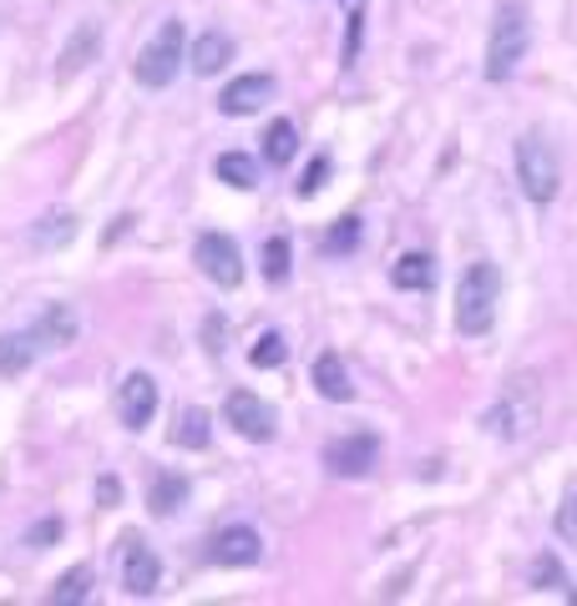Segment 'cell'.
Wrapping results in <instances>:
<instances>
[{
	"mask_svg": "<svg viewBox=\"0 0 577 606\" xmlns=\"http://www.w3.org/2000/svg\"><path fill=\"white\" fill-rule=\"evenodd\" d=\"M319 248H325L329 258H339V253H355V248H360V217H339V223L325 233V243H319Z\"/></svg>",
	"mask_w": 577,
	"mask_h": 606,
	"instance_id": "cell-23",
	"label": "cell"
},
{
	"mask_svg": "<svg viewBox=\"0 0 577 606\" xmlns=\"http://www.w3.org/2000/svg\"><path fill=\"white\" fill-rule=\"evenodd\" d=\"M36 359V339L31 333H0V374H25Z\"/></svg>",
	"mask_w": 577,
	"mask_h": 606,
	"instance_id": "cell-18",
	"label": "cell"
},
{
	"mask_svg": "<svg viewBox=\"0 0 577 606\" xmlns=\"http://www.w3.org/2000/svg\"><path fill=\"white\" fill-rule=\"evenodd\" d=\"M188 61H192V72H198V76H218L233 61V41L223 36V31H203V36L192 41Z\"/></svg>",
	"mask_w": 577,
	"mask_h": 606,
	"instance_id": "cell-14",
	"label": "cell"
},
{
	"mask_svg": "<svg viewBox=\"0 0 577 606\" xmlns=\"http://www.w3.org/2000/svg\"><path fill=\"white\" fill-rule=\"evenodd\" d=\"M274 96V76H239V82L223 86V96H218V107H223V117H249V111H259Z\"/></svg>",
	"mask_w": 577,
	"mask_h": 606,
	"instance_id": "cell-11",
	"label": "cell"
},
{
	"mask_svg": "<svg viewBox=\"0 0 577 606\" xmlns=\"http://www.w3.org/2000/svg\"><path fill=\"white\" fill-rule=\"evenodd\" d=\"M532 41V25L522 6H502L492 21V41H486V82H506V76L522 66Z\"/></svg>",
	"mask_w": 577,
	"mask_h": 606,
	"instance_id": "cell-2",
	"label": "cell"
},
{
	"mask_svg": "<svg viewBox=\"0 0 577 606\" xmlns=\"http://www.w3.org/2000/svg\"><path fill=\"white\" fill-rule=\"evenodd\" d=\"M218 178L229 182V188L249 192V188H259V162L249 152H223L218 157Z\"/></svg>",
	"mask_w": 577,
	"mask_h": 606,
	"instance_id": "cell-20",
	"label": "cell"
},
{
	"mask_svg": "<svg viewBox=\"0 0 577 606\" xmlns=\"http://www.w3.org/2000/svg\"><path fill=\"white\" fill-rule=\"evenodd\" d=\"M157 415V380L153 374H127V380L117 384V419L127 429H147V419Z\"/></svg>",
	"mask_w": 577,
	"mask_h": 606,
	"instance_id": "cell-7",
	"label": "cell"
},
{
	"mask_svg": "<svg viewBox=\"0 0 577 606\" xmlns=\"http://www.w3.org/2000/svg\"><path fill=\"white\" fill-rule=\"evenodd\" d=\"M557 535H563V541H573V546H577V486L567 490V500H563V506H557Z\"/></svg>",
	"mask_w": 577,
	"mask_h": 606,
	"instance_id": "cell-28",
	"label": "cell"
},
{
	"mask_svg": "<svg viewBox=\"0 0 577 606\" xmlns=\"http://www.w3.org/2000/svg\"><path fill=\"white\" fill-rule=\"evenodd\" d=\"M208 556H213L218 566H253V561L264 556V541H259L253 525H229V531L213 535V551H208Z\"/></svg>",
	"mask_w": 577,
	"mask_h": 606,
	"instance_id": "cell-10",
	"label": "cell"
},
{
	"mask_svg": "<svg viewBox=\"0 0 577 606\" xmlns=\"http://www.w3.org/2000/svg\"><path fill=\"white\" fill-rule=\"evenodd\" d=\"M192 263L213 278L218 288H239L243 284V258H239V243L223 238V233H203L192 243Z\"/></svg>",
	"mask_w": 577,
	"mask_h": 606,
	"instance_id": "cell-5",
	"label": "cell"
},
{
	"mask_svg": "<svg viewBox=\"0 0 577 606\" xmlns=\"http://www.w3.org/2000/svg\"><path fill=\"white\" fill-rule=\"evenodd\" d=\"M56 535H61V521H41L25 541H31V546H46V541H56Z\"/></svg>",
	"mask_w": 577,
	"mask_h": 606,
	"instance_id": "cell-31",
	"label": "cell"
},
{
	"mask_svg": "<svg viewBox=\"0 0 577 606\" xmlns=\"http://www.w3.org/2000/svg\"><path fill=\"white\" fill-rule=\"evenodd\" d=\"M208 440H213V429H208L203 410H182L178 429H172V445H182V450H208Z\"/></svg>",
	"mask_w": 577,
	"mask_h": 606,
	"instance_id": "cell-21",
	"label": "cell"
},
{
	"mask_svg": "<svg viewBox=\"0 0 577 606\" xmlns=\"http://www.w3.org/2000/svg\"><path fill=\"white\" fill-rule=\"evenodd\" d=\"M76 333H82V323H76V309H66V304H51V309L36 319L31 339H36V349H61V344H72Z\"/></svg>",
	"mask_w": 577,
	"mask_h": 606,
	"instance_id": "cell-12",
	"label": "cell"
},
{
	"mask_svg": "<svg viewBox=\"0 0 577 606\" xmlns=\"http://www.w3.org/2000/svg\"><path fill=\"white\" fill-rule=\"evenodd\" d=\"M375 460H380V440H375V435H345V440H329V445H325L329 476H339V480L370 476Z\"/></svg>",
	"mask_w": 577,
	"mask_h": 606,
	"instance_id": "cell-6",
	"label": "cell"
},
{
	"mask_svg": "<svg viewBox=\"0 0 577 606\" xmlns=\"http://www.w3.org/2000/svg\"><path fill=\"white\" fill-rule=\"evenodd\" d=\"M76 233V217L72 213H46L36 223V233H31V238L41 243V248H56V243H66Z\"/></svg>",
	"mask_w": 577,
	"mask_h": 606,
	"instance_id": "cell-24",
	"label": "cell"
},
{
	"mask_svg": "<svg viewBox=\"0 0 577 606\" xmlns=\"http://www.w3.org/2000/svg\"><path fill=\"white\" fill-rule=\"evenodd\" d=\"M182 500H188V480H182V476H168V470H162V476L153 480V496H147V506H153L157 515H172Z\"/></svg>",
	"mask_w": 577,
	"mask_h": 606,
	"instance_id": "cell-22",
	"label": "cell"
},
{
	"mask_svg": "<svg viewBox=\"0 0 577 606\" xmlns=\"http://www.w3.org/2000/svg\"><path fill=\"white\" fill-rule=\"evenodd\" d=\"M86 592H92V566H76L72 576H61L56 582V592H51V602L56 606H66V602H86Z\"/></svg>",
	"mask_w": 577,
	"mask_h": 606,
	"instance_id": "cell-26",
	"label": "cell"
},
{
	"mask_svg": "<svg viewBox=\"0 0 577 606\" xmlns=\"http://www.w3.org/2000/svg\"><path fill=\"white\" fill-rule=\"evenodd\" d=\"M542 582H557V586H563V571H557V561H547V556L537 561V586H542Z\"/></svg>",
	"mask_w": 577,
	"mask_h": 606,
	"instance_id": "cell-32",
	"label": "cell"
},
{
	"mask_svg": "<svg viewBox=\"0 0 577 606\" xmlns=\"http://www.w3.org/2000/svg\"><path fill=\"white\" fill-rule=\"evenodd\" d=\"M259 268H264L269 284H284L288 278V238H269L264 253H259Z\"/></svg>",
	"mask_w": 577,
	"mask_h": 606,
	"instance_id": "cell-25",
	"label": "cell"
},
{
	"mask_svg": "<svg viewBox=\"0 0 577 606\" xmlns=\"http://www.w3.org/2000/svg\"><path fill=\"white\" fill-rule=\"evenodd\" d=\"M223 415H229V425L239 429L243 440H274V410H269L259 394L233 390L229 404H223Z\"/></svg>",
	"mask_w": 577,
	"mask_h": 606,
	"instance_id": "cell-8",
	"label": "cell"
},
{
	"mask_svg": "<svg viewBox=\"0 0 577 606\" xmlns=\"http://www.w3.org/2000/svg\"><path fill=\"white\" fill-rule=\"evenodd\" d=\"M96 46H102V25H96V21H82V25H76V31H72V41L61 46V66H56V76H61V82L82 72L86 61L96 56Z\"/></svg>",
	"mask_w": 577,
	"mask_h": 606,
	"instance_id": "cell-13",
	"label": "cell"
},
{
	"mask_svg": "<svg viewBox=\"0 0 577 606\" xmlns=\"http://www.w3.org/2000/svg\"><path fill=\"white\" fill-rule=\"evenodd\" d=\"M182 61H188V41H182V21H162L157 25V36L143 46V56H137V82L153 86V92H162V86L178 82Z\"/></svg>",
	"mask_w": 577,
	"mask_h": 606,
	"instance_id": "cell-3",
	"label": "cell"
},
{
	"mask_svg": "<svg viewBox=\"0 0 577 606\" xmlns=\"http://www.w3.org/2000/svg\"><path fill=\"white\" fill-rule=\"evenodd\" d=\"M345 6H349V0H345Z\"/></svg>",
	"mask_w": 577,
	"mask_h": 606,
	"instance_id": "cell-34",
	"label": "cell"
},
{
	"mask_svg": "<svg viewBox=\"0 0 577 606\" xmlns=\"http://www.w3.org/2000/svg\"><path fill=\"white\" fill-rule=\"evenodd\" d=\"M253 364H259V369H279V364H284V359H288V344H284V339H279V333H259V344H253Z\"/></svg>",
	"mask_w": 577,
	"mask_h": 606,
	"instance_id": "cell-27",
	"label": "cell"
},
{
	"mask_svg": "<svg viewBox=\"0 0 577 606\" xmlns=\"http://www.w3.org/2000/svg\"><path fill=\"white\" fill-rule=\"evenodd\" d=\"M360 25H365V15L355 11V15H349V36H345V61L360 56Z\"/></svg>",
	"mask_w": 577,
	"mask_h": 606,
	"instance_id": "cell-30",
	"label": "cell"
},
{
	"mask_svg": "<svg viewBox=\"0 0 577 606\" xmlns=\"http://www.w3.org/2000/svg\"><path fill=\"white\" fill-rule=\"evenodd\" d=\"M325 178H329V157H314V167L300 178V198H314V192L325 188Z\"/></svg>",
	"mask_w": 577,
	"mask_h": 606,
	"instance_id": "cell-29",
	"label": "cell"
},
{
	"mask_svg": "<svg viewBox=\"0 0 577 606\" xmlns=\"http://www.w3.org/2000/svg\"><path fill=\"white\" fill-rule=\"evenodd\" d=\"M390 284L396 288H406V294H421V288H431L436 284V263H431V253H406V258L390 268Z\"/></svg>",
	"mask_w": 577,
	"mask_h": 606,
	"instance_id": "cell-16",
	"label": "cell"
},
{
	"mask_svg": "<svg viewBox=\"0 0 577 606\" xmlns=\"http://www.w3.org/2000/svg\"><path fill=\"white\" fill-rule=\"evenodd\" d=\"M96 496H102V506H107V500L122 496V486H117V480H102V486H96Z\"/></svg>",
	"mask_w": 577,
	"mask_h": 606,
	"instance_id": "cell-33",
	"label": "cell"
},
{
	"mask_svg": "<svg viewBox=\"0 0 577 606\" xmlns=\"http://www.w3.org/2000/svg\"><path fill=\"white\" fill-rule=\"evenodd\" d=\"M294 152H300V127H294L288 117H279L274 127L264 131V157H269V167H284Z\"/></svg>",
	"mask_w": 577,
	"mask_h": 606,
	"instance_id": "cell-19",
	"label": "cell"
},
{
	"mask_svg": "<svg viewBox=\"0 0 577 606\" xmlns=\"http://www.w3.org/2000/svg\"><path fill=\"white\" fill-rule=\"evenodd\" d=\"M496 294H502V274L496 263H471L461 274V288H457V329L466 339H481L492 333L496 323Z\"/></svg>",
	"mask_w": 577,
	"mask_h": 606,
	"instance_id": "cell-1",
	"label": "cell"
},
{
	"mask_svg": "<svg viewBox=\"0 0 577 606\" xmlns=\"http://www.w3.org/2000/svg\"><path fill=\"white\" fill-rule=\"evenodd\" d=\"M517 182L532 202H553L557 198V152L542 131H527L517 142Z\"/></svg>",
	"mask_w": 577,
	"mask_h": 606,
	"instance_id": "cell-4",
	"label": "cell"
},
{
	"mask_svg": "<svg viewBox=\"0 0 577 606\" xmlns=\"http://www.w3.org/2000/svg\"><path fill=\"white\" fill-rule=\"evenodd\" d=\"M532 419H537L532 400H527V404H517L512 394H506V400L496 404L492 415H486V429H492V435H502V440H522V435L532 429Z\"/></svg>",
	"mask_w": 577,
	"mask_h": 606,
	"instance_id": "cell-15",
	"label": "cell"
},
{
	"mask_svg": "<svg viewBox=\"0 0 577 606\" xmlns=\"http://www.w3.org/2000/svg\"><path fill=\"white\" fill-rule=\"evenodd\" d=\"M157 582H162V561L127 535V541H122V586H127L133 596H153Z\"/></svg>",
	"mask_w": 577,
	"mask_h": 606,
	"instance_id": "cell-9",
	"label": "cell"
},
{
	"mask_svg": "<svg viewBox=\"0 0 577 606\" xmlns=\"http://www.w3.org/2000/svg\"><path fill=\"white\" fill-rule=\"evenodd\" d=\"M314 384H319V394H325V400H335V404L355 394V384H349L339 354H319V364H314Z\"/></svg>",
	"mask_w": 577,
	"mask_h": 606,
	"instance_id": "cell-17",
	"label": "cell"
}]
</instances>
